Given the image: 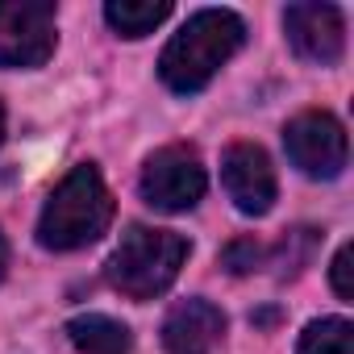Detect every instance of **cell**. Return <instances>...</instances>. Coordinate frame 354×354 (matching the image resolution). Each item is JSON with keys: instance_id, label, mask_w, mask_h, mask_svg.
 Returning <instances> with one entry per match:
<instances>
[{"instance_id": "8992f818", "label": "cell", "mask_w": 354, "mask_h": 354, "mask_svg": "<svg viewBox=\"0 0 354 354\" xmlns=\"http://www.w3.org/2000/svg\"><path fill=\"white\" fill-rule=\"evenodd\" d=\"M55 42L50 0H0V67L34 71L55 55Z\"/></svg>"}, {"instance_id": "5bb4252c", "label": "cell", "mask_w": 354, "mask_h": 354, "mask_svg": "<svg viewBox=\"0 0 354 354\" xmlns=\"http://www.w3.org/2000/svg\"><path fill=\"white\" fill-rule=\"evenodd\" d=\"M263 263H267V246L254 242V238H234V242L221 250V267H225L230 275H250V271H259Z\"/></svg>"}, {"instance_id": "277c9868", "label": "cell", "mask_w": 354, "mask_h": 354, "mask_svg": "<svg viewBox=\"0 0 354 354\" xmlns=\"http://www.w3.org/2000/svg\"><path fill=\"white\" fill-rule=\"evenodd\" d=\"M142 201L158 213H188L201 205L205 188H209V175H205V162L192 146H158L146 167H142Z\"/></svg>"}, {"instance_id": "5b68a950", "label": "cell", "mask_w": 354, "mask_h": 354, "mask_svg": "<svg viewBox=\"0 0 354 354\" xmlns=\"http://www.w3.org/2000/svg\"><path fill=\"white\" fill-rule=\"evenodd\" d=\"M283 150L288 162L308 180H337L350 158L346 125L325 109H308L283 125Z\"/></svg>"}, {"instance_id": "ba28073f", "label": "cell", "mask_w": 354, "mask_h": 354, "mask_svg": "<svg viewBox=\"0 0 354 354\" xmlns=\"http://www.w3.org/2000/svg\"><path fill=\"white\" fill-rule=\"evenodd\" d=\"M283 34L304 63L333 67L346 55V17L337 5H317V0L288 5L283 9Z\"/></svg>"}, {"instance_id": "9c48e42d", "label": "cell", "mask_w": 354, "mask_h": 354, "mask_svg": "<svg viewBox=\"0 0 354 354\" xmlns=\"http://www.w3.org/2000/svg\"><path fill=\"white\" fill-rule=\"evenodd\" d=\"M225 337V313L213 300L188 296L162 317V346L167 354H213Z\"/></svg>"}, {"instance_id": "3957f363", "label": "cell", "mask_w": 354, "mask_h": 354, "mask_svg": "<svg viewBox=\"0 0 354 354\" xmlns=\"http://www.w3.org/2000/svg\"><path fill=\"white\" fill-rule=\"evenodd\" d=\"M188 254L192 246L184 234L154 230V225H129L104 263V279L129 300H154L180 279Z\"/></svg>"}, {"instance_id": "52a82bcc", "label": "cell", "mask_w": 354, "mask_h": 354, "mask_svg": "<svg viewBox=\"0 0 354 354\" xmlns=\"http://www.w3.org/2000/svg\"><path fill=\"white\" fill-rule=\"evenodd\" d=\"M221 184H225V196L234 201V209L246 217L271 213V205L279 196L275 167H271L267 150L254 142H234L221 154Z\"/></svg>"}, {"instance_id": "8fae6325", "label": "cell", "mask_w": 354, "mask_h": 354, "mask_svg": "<svg viewBox=\"0 0 354 354\" xmlns=\"http://www.w3.org/2000/svg\"><path fill=\"white\" fill-rule=\"evenodd\" d=\"M171 17V0H109L104 21L121 38H146Z\"/></svg>"}, {"instance_id": "7c38bea8", "label": "cell", "mask_w": 354, "mask_h": 354, "mask_svg": "<svg viewBox=\"0 0 354 354\" xmlns=\"http://www.w3.org/2000/svg\"><path fill=\"white\" fill-rule=\"evenodd\" d=\"M296 354H354V325L346 317L308 321L304 333H300Z\"/></svg>"}, {"instance_id": "2e32d148", "label": "cell", "mask_w": 354, "mask_h": 354, "mask_svg": "<svg viewBox=\"0 0 354 354\" xmlns=\"http://www.w3.org/2000/svg\"><path fill=\"white\" fill-rule=\"evenodd\" d=\"M5 271H9V242L0 234V279H5Z\"/></svg>"}, {"instance_id": "7a4b0ae2", "label": "cell", "mask_w": 354, "mask_h": 354, "mask_svg": "<svg viewBox=\"0 0 354 354\" xmlns=\"http://www.w3.org/2000/svg\"><path fill=\"white\" fill-rule=\"evenodd\" d=\"M109 225H113V192L96 162H80L46 196L38 217V242L55 254H67L100 242Z\"/></svg>"}, {"instance_id": "4fadbf2b", "label": "cell", "mask_w": 354, "mask_h": 354, "mask_svg": "<svg viewBox=\"0 0 354 354\" xmlns=\"http://www.w3.org/2000/svg\"><path fill=\"white\" fill-rule=\"evenodd\" d=\"M317 242H321V230H288V234L279 238V246L267 250V259H275L279 275L288 279V275H300V271L313 263Z\"/></svg>"}, {"instance_id": "6da1fadb", "label": "cell", "mask_w": 354, "mask_h": 354, "mask_svg": "<svg viewBox=\"0 0 354 354\" xmlns=\"http://www.w3.org/2000/svg\"><path fill=\"white\" fill-rule=\"evenodd\" d=\"M242 42H246V21L234 9H201L158 55V80L180 96H196L242 50Z\"/></svg>"}, {"instance_id": "9a60e30c", "label": "cell", "mask_w": 354, "mask_h": 354, "mask_svg": "<svg viewBox=\"0 0 354 354\" xmlns=\"http://www.w3.org/2000/svg\"><path fill=\"white\" fill-rule=\"evenodd\" d=\"M329 279H333V292H337L342 300H354V246H350V242L333 254Z\"/></svg>"}, {"instance_id": "e0dca14e", "label": "cell", "mask_w": 354, "mask_h": 354, "mask_svg": "<svg viewBox=\"0 0 354 354\" xmlns=\"http://www.w3.org/2000/svg\"><path fill=\"white\" fill-rule=\"evenodd\" d=\"M0 142H5V104H0Z\"/></svg>"}, {"instance_id": "30bf717a", "label": "cell", "mask_w": 354, "mask_h": 354, "mask_svg": "<svg viewBox=\"0 0 354 354\" xmlns=\"http://www.w3.org/2000/svg\"><path fill=\"white\" fill-rule=\"evenodd\" d=\"M67 337L80 354H129L133 333L125 321L104 317V313H80L67 321Z\"/></svg>"}]
</instances>
